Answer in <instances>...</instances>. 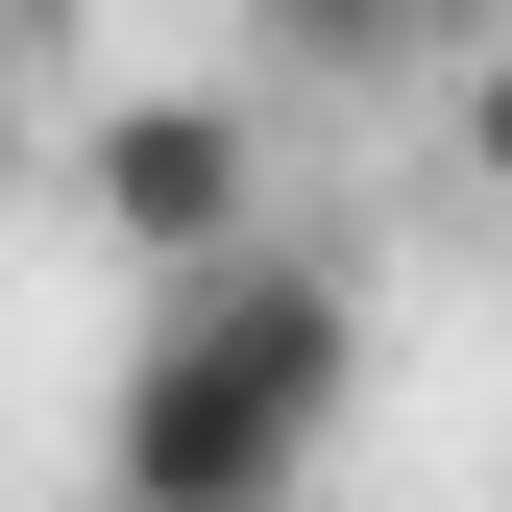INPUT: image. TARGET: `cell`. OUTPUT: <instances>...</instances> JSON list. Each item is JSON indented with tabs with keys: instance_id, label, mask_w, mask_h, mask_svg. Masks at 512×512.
<instances>
[{
	"instance_id": "6da1fadb",
	"label": "cell",
	"mask_w": 512,
	"mask_h": 512,
	"mask_svg": "<svg viewBox=\"0 0 512 512\" xmlns=\"http://www.w3.org/2000/svg\"><path fill=\"white\" fill-rule=\"evenodd\" d=\"M342 293L317 269H269V244H244L220 293H171L147 342H122V512H293L317 488V439H342Z\"/></svg>"
},
{
	"instance_id": "7a4b0ae2",
	"label": "cell",
	"mask_w": 512,
	"mask_h": 512,
	"mask_svg": "<svg viewBox=\"0 0 512 512\" xmlns=\"http://www.w3.org/2000/svg\"><path fill=\"white\" fill-rule=\"evenodd\" d=\"M74 196H98V244L147 293H220L244 269V196H269V147H244V98H122L98 147H74Z\"/></svg>"
},
{
	"instance_id": "3957f363",
	"label": "cell",
	"mask_w": 512,
	"mask_h": 512,
	"mask_svg": "<svg viewBox=\"0 0 512 512\" xmlns=\"http://www.w3.org/2000/svg\"><path fill=\"white\" fill-rule=\"evenodd\" d=\"M269 25H293V49H317V74H391V49H415V25H439V0H269Z\"/></svg>"
},
{
	"instance_id": "277c9868",
	"label": "cell",
	"mask_w": 512,
	"mask_h": 512,
	"mask_svg": "<svg viewBox=\"0 0 512 512\" xmlns=\"http://www.w3.org/2000/svg\"><path fill=\"white\" fill-rule=\"evenodd\" d=\"M464 171H488V196H512V49H488V74H464Z\"/></svg>"
}]
</instances>
